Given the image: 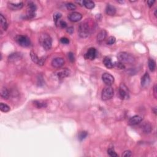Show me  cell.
Wrapping results in <instances>:
<instances>
[{
  "label": "cell",
  "mask_w": 157,
  "mask_h": 157,
  "mask_svg": "<svg viewBox=\"0 0 157 157\" xmlns=\"http://www.w3.org/2000/svg\"><path fill=\"white\" fill-rule=\"evenodd\" d=\"M94 28V23L91 20H87L81 23L79 26V35L81 38H87L92 33Z\"/></svg>",
  "instance_id": "1"
},
{
  "label": "cell",
  "mask_w": 157,
  "mask_h": 157,
  "mask_svg": "<svg viewBox=\"0 0 157 157\" xmlns=\"http://www.w3.org/2000/svg\"><path fill=\"white\" fill-rule=\"evenodd\" d=\"M39 43L41 46L46 50H50L52 46V40L48 34H43L40 36Z\"/></svg>",
  "instance_id": "2"
},
{
  "label": "cell",
  "mask_w": 157,
  "mask_h": 157,
  "mask_svg": "<svg viewBox=\"0 0 157 157\" xmlns=\"http://www.w3.org/2000/svg\"><path fill=\"white\" fill-rule=\"evenodd\" d=\"M117 58L119 61L122 63H133L135 61L134 57L131 54L127 52H120L118 54Z\"/></svg>",
  "instance_id": "3"
},
{
  "label": "cell",
  "mask_w": 157,
  "mask_h": 157,
  "mask_svg": "<svg viewBox=\"0 0 157 157\" xmlns=\"http://www.w3.org/2000/svg\"><path fill=\"white\" fill-rule=\"evenodd\" d=\"M15 41L17 44L23 47H27L31 44V42L29 39L26 36L17 35L15 38Z\"/></svg>",
  "instance_id": "4"
},
{
  "label": "cell",
  "mask_w": 157,
  "mask_h": 157,
  "mask_svg": "<svg viewBox=\"0 0 157 157\" xmlns=\"http://www.w3.org/2000/svg\"><path fill=\"white\" fill-rule=\"evenodd\" d=\"M113 89L111 86H107L102 90L101 93V98L103 101H107L113 97Z\"/></svg>",
  "instance_id": "5"
},
{
  "label": "cell",
  "mask_w": 157,
  "mask_h": 157,
  "mask_svg": "<svg viewBox=\"0 0 157 157\" xmlns=\"http://www.w3.org/2000/svg\"><path fill=\"white\" fill-rule=\"evenodd\" d=\"M36 6L35 3L33 2L28 3V7L26 11V18L28 19H32L34 18L36 15Z\"/></svg>",
  "instance_id": "6"
},
{
  "label": "cell",
  "mask_w": 157,
  "mask_h": 157,
  "mask_svg": "<svg viewBox=\"0 0 157 157\" xmlns=\"http://www.w3.org/2000/svg\"><path fill=\"white\" fill-rule=\"evenodd\" d=\"M119 95L120 98L122 99H128L130 97L128 88L123 83H122L119 87Z\"/></svg>",
  "instance_id": "7"
},
{
  "label": "cell",
  "mask_w": 157,
  "mask_h": 157,
  "mask_svg": "<svg viewBox=\"0 0 157 157\" xmlns=\"http://www.w3.org/2000/svg\"><path fill=\"white\" fill-rule=\"evenodd\" d=\"M102 81L108 86H111L114 82V77L109 73H104L102 76Z\"/></svg>",
  "instance_id": "8"
},
{
  "label": "cell",
  "mask_w": 157,
  "mask_h": 157,
  "mask_svg": "<svg viewBox=\"0 0 157 157\" xmlns=\"http://www.w3.org/2000/svg\"><path fill=\"white\" fill-rule=\"evenodd\" d=\"M68 18L72 22H77L82 18V15L80 13L77 12H74L68 15Z\"/></svg>",
  "instance_id": "9"
},
{
  "label": "cell",
  "mask_w": 157,
  "mask_h": 157,
  "mask_svg": "<svg viewBox=\"0 0 157 157\" xmlns=\"http://www.w3.org/2000/svg\"><path fill=\"white\" fill-rule=\"evenodd\" d=\"M96 55V50L95 48L91 47L88 50V51L87 52L86 54H85L84 57L85 59L87 60H93L95 58Z\"/></svg>",
  "instance_id": "10"
},
{
  "label": "cell",
  "mask_w": 157,
  "mask_h": 157,
  "mask_svg": "<svg viewBox=\"0 0 157 157\" xmlns=\"http://www.w3.org/2000/svg\"><path fill=\"white\" fill-rule=\"evenodd\" d=\"M70 73H71V72H70L69 70L65 68V69L58 70V71L56 72V75L57 76L58 79H62L69 76L70 75Z\"/></svg>",
  "instance_id": "11"
},
{
  "label": "cell",
  "mask_w": 157,
  "mask_h": 157,
  "mask_svg": "<svg viewBox=\"0 0 157 157\" xmlns=\"http://www.w3.org/2000/svg\"><path fill=\"white\" fill-rule=\"evenodd\" d=\"M64 64L65 60L62 58H60V57L54 58L52 61V66L56 68H61V66H63V65H64Z\"/></svg>",
  "instance_id": "12"
},
{
  "label": "cell",
  "mask_w": 157,
  "mask_h": 157,
  "mask_svg": "<svg viewBox=\"0 0 157 157\" xmlns=\"http://www.w3.org/2000/svg\"><path fill=\"white\" fill-rule=\"evenodd\" d=\"M142 117L140 116H134L129 120L128 121V125L133 126L139 124L142 121Z\"/></svg>",
  "instance_id": "13"
},
{
  "label": "cell",
  "mask_w": 157,
  "mask_h": 157,
  "mask_svg": "<svg viewBox=\"0 0 157 157\" xmlns=\"http://www.w3.org/2000/svg\"><path fill=\"white\" fill-rule=\"evenodd\" d=\"M23 6V3L22 2L18 3H13L11 2L8 3V7L12 11H18L21 9Z\"/></svg>",
  "instance_id": "14"
},
{
  "label": "cell",
  "mask_w": 157,
  "mask_h": 157,
  "mask_svg": "<svg viewBox=\"0 0 157 157\" xmlns=\"http://www.w3.org/2000/svg\"><path fill=\"white\" fill-rule=\"evenodd\" d=\"M150 78L149 76V74L146 72L144 76H142L141 78V85L143 87H145L148 86L150 83Z\"/></svg>",
  "instance_id": "15"
},
{
  "label": "cell",
  "mask_w": 157,
  "mask_h": 157,
  "mask_svg": "<svg viewBox=\"0 0 157 157\" xmlns=\"http://www.w3.org/2000/svg\"><path fill=\"white\" fill-rule=\"evenodd\" d=\"M22 58V55L20 53H13L8 57V60L10 62H14L19 60Z\"/></svg>",
  "instance_id": "16"
},
{
  "label": "cell",
  "mask_w": 157,
  "mask_h": 157,
  "mask_svg": "<svg viewBox=\"0 0 157 157\" xmlns=\"http://www.w3.org/2000/svg\"><path fill=\"white\" fill-rule=\"evenodd\" d=\"M106 12L109 15H114L116 13V7L111 4H108L106 9Z\"/></svg>",
  "instance_id": "17"
},
{
  "label": "cell",
  "mask_w": 157,
  "mask_h": 157,
  "mask_svg": "<svg viewBox=\"0 0 157 157\" xmlns=\"http://www.w3.org/2000/svg\"><path fill=\"white\" fill-rule=\"evenodd\" d=\"M107 36V32L104 29H102L100 32L97 35V40L99 43L103 41L106 38Z\"/></svg>",
  "instance_id": "18"
},
{
  "label": "cell",
  "mask_w": 157,
  "mask_h": 157,
  "mask_svg": "<svg viewBox=\"0 0 157 157\" xmlns=\"http://www.w3.org/2000/svg\"><path fill=\"white\" fill-rule=\"evenodd\" d=\"M103 63L104 66L109 69H111L113 67V63L111 59L109 57H106L103 60Z\"/></svg>",
  "instance_id": "19"
},
{
  "label": "cell",
  "mask_w": 157,
  "mask_h": 157,
  "mask_svg": "<svg viewBox=\"0 0 157 157\" xmlns=\"http://www.w3.org/2000/svg\"><path fill=\"white\" fill-rule=\"evenodd\" d=\"M0 22H1V27L2 28L4 29V31H6L7 28V26H8V25H7V20H6V18L3 16V15L2 14H0Z\"/></svg>",
  "instance_id": "20"
},
{
  "label": "cell",
  "mask_w": 157,
  "mask_h": 157,
  "mask_svg": "<svg viewBox=\"0 0 157 157\" xmlns=\"http://www.w3.org/2000/svg\"><path fill=\"white\" fill-rule=\"evenodd\" d=\"M1 96L4 99H7L9 97V92L6 88L3 87L1 90Z\"/></svg>",
  "instance_id": "21"
},
{
  "label": "cell",
  "mask_w": 157,
  "mask_h": 157,
  "mask_svg": "<svg viewBox=\"0 0 157 157\" xmlns=\"http://www.w3.org/2000/svg\"><path fill=\"white\" fill-rule=\"evenodd\" d=\"M34 104L35 105V106L38 109H41V108H45L47 107V103L44 101H34Z\"/></svg>",
  "instance_id": "22"
},
{
  "label": "cell",
  "mask_w": 157,
  "mask_h": 157,
  "mask_svg": "<svg viewBox=\"0 0 157 157\" xmlns=\"http://www.w3.org/2000/svg\"><path fill=\"white\" fill-rule=\"evenodd\" d=\"M30 57H31V58H32V61H33L34 63L39 65V61H40V58H39L35 52L32 51V52H30Z\"/></svg>",
  "instance_id": "23"
},
{
  "label": "cell",
  "mask_w": 157,
  "mask_h": 157,
  "mask_svg": "<svg viewBox=\"0 0 157 157\" xmlns=\"http://www.w3.org/2000/svg\"><path fill=\"white\" fill-rule=\"evenodd\" d=\"M83 6L86 8L91 9L95 7V3L92 1H83Z\"/></svg>",
  "instance_id": "24"
},
{
  "label": "cell",
  "mask_w": 157,
  "mask_h": 157,
  "mask_svg": "<svg viewBox=\"0 0 157 157\" xmlns=\"http://www.w3.org/2000/svg\"><path fill=\"white\" fill-rule=\"evenodd\" d=\"M148 65L150 71H151L152 72H153L155 70V68H156V64H155L154 60H152V59H149L148 61Z\"/></svg>",
  "instance_id": "25"
},
{
  "label": "cell",
  "mask_w": 157,
  "mask_h": 157,
  "mask_svg": "<svg viewBox=\"0 0 157 157\" xmlns=\"http://www.w3.org/2000/svg\"><path fill=\"white\" fill-rule=\"evenodd\" d=\"M10 107L6 104L3 103V102L0 104V110H1V111L3 112H7L10 111Z\"/></svg>",
  "instance_id": "26"
},
{
  "label": "cell",
  "mask_w": 157,
  "mask_h": 157,
  "mask_svg": "<svg viewBox=\"0 0 157 157\" xmlns=\"http://www.w3.org/2000/svg\"><path fill=\"white\" fill-rule=\"evenodd\" d=\"M113 67L116 68L117 69H123L125 68V65L123 64L122 62H120V61L115 62V63H113Z\"/></svg>",
  "instance_id": "27"
},
{
  "label": "cell",
  "mask_w": 157,
  "mask_h": 157,
  "mask_svg": "<svg viewBox=\"0 0 157 157\" xmlns=\"http://www.w3.org/2000/svg\"><path fill=\"white\" fill-rule=\"evenodd\" d=\"M61 17V14L59 13V12H57L54 15V20L55 22V24H58V22L60 18Z\"/></svg>",
  "instance_id": "28"
},
{
  "label": "cell",
  "mask_w": 157,
  "mask_h": 157,
  "mask_svg": "<svg viewBox=\"0 0 157 157\" xmlns=\"http://www.w3.org/2000/svg\"><path fill=\"white\" fill-rule=\"evenodd\" d=\"M87 131H81L79 133V139L80 140V141H82V140H83L85 139V138H86L87 136Z\"/></svg>",
  "instance_id": "29"
},
{
  "label": "cell",
  "mask_w": 157,
  "mask_h": 157,
  "mask_svg": "<svg viewBox=\"0 0 157 157\" xmlns=\"http://www.w3.org/2000/svg\"><path fill=\"white\" fill-rule=\"evenodd\" d=\"M66 7L68 10L69 11H74L76 9V6L75 4H74L72 3H68L66 4Z\"/></svg>",
  "instance_id": "30"
},
{
  "label": "cell",
  "mask_w": 157,
  "mask_h": 157,
  "mask_svg": "<svg viewBox=\"0 0 157 157\" xmlns=\"http://www.w3.org/2000/svg\"><path fill=\"white\" fill-rule=\"evenodd\" d=\"M108 154L112 157H117L118 156V155L117 154L116 152L113 149H109L108 150Z\"/></svg>",
  "instance_id": "31"
},
{
  "label": "cell",
  "mask_w": 157,
  "mask_h": 157,
  "mask_svg": "<svg viewBox=\"0 0 157 157\" xmlns=\"http://www.w3.org/2000/svg\"><path fill=\"white\" fill-rule=\"evenodd\" d=\"M151 126L149 124H146L143 127V131H144L146 133H149L151 131Z\"/></svg>",
  "instance_id": "32"
},
{
  "label": "cell",
  "mask_w": 157,
  "mask_h": 157,
  "mask_svg": "<svg viewBox=\"0 0 157 157\" xmlns=\"http://www.w3.org/2000/svg\"><path fill=\"white\" fill-rule=\"evenodd\" d=\"M116 39L114 36H110L109 38H108V41H107V44L108 45H112L116 43Z\"/></svg>",
  "instance_id": "33"
},
{
  "label": "cell",
  "mask_w": 157,
  "mask_h": 157,
  "mask_svg": "<svg viewBox=\"0 0 157 157\" xmlns=\"http://www.w3.org/2000/svg\"><path fill=\"white\" fill-rule=\"evenodd\" d=\"M68 58H69V60H70V61L71 62H74L75 61V57H74V54L72 52H69V54H68Z\"/></svg>",
  "instance_id": "34"
},
{
  "label": "cell",
  "mask_w": 157,
  "mask_h": 157,
  "mask_svg": "<svg viewBox=\"0 0 157 157\" xmlns=\"http://www.w3.org/2000/svg\"><path fill=\"white\" fill-rule=\"evenodd\" d=\"M132 153L131 152L130 150H127L123 152V153L122 154V156H125V157H128V156H131Z\"/></svg>",
  "instance_id": "35"
},
{
  "label": "cell",
  "mask_w": 157,
  "mask_h": 157,
  "mask_svg": "<svg viewBox=\"0 0 157 157\" xmlns=\"http://www.w3.org/2000/svg\"><path fill=\"white\" fill-rule=\"evenodd\" d=\"M60 41H61V43L62 44H69V40L67 38H61V39H60Z\"/></svg>",
  "instance_id": "36"
},
{
  "label": "cell",
  "mask_w": 157,
  "mask_h": 157,
  "mask_svg": "<svg viewBox=\"0 0 157 157\" xmlns=\"http://www.w3.org/2000/svg\"><path fill=\"white\" fill-rule=\"evenodd\" d=\"M59 26H60L62 28H66V26H67V23L65 22V21L63 20H60L59 21Z\"/></svg>",
  "instance_id": "37"
},
{
  "label": "cell",
  "mask_w": 157,
  "mask_h": 157,
  "mask_svg": "<svg viewBox=\"0 0 157 157\" xmlns=\"http://www.w3.org/2000/svg\"><path fill=\"white\" fill-rule=\"evenodd\" d=\"M155 1H152V0H150V1H147V4H148V6L150 7H151L153 5V4H154Z\"/></svg>",
  "instance_id": "38"
},
{
  "label": "cell",
  "mask_w": 157,
  "mask_h": 157,
  "mask_svg": "<svg viewBox=\"0 0 157 157\" xmlns=\"http://www.w3.org/2000/svg\"><path fill=\"white\" fill-rule=\"evenodd\" d=\"M73 32H74V28H73V27H69L67 29V32L69 33V34H72Z\"/></svg>",
  "instance_id": "39"
},
{
  "label": "cell",
  "mask_w": 157,
  "mask_h": 157,
  "mask_svg": "<svg viewBox=\"0 0 157 157\" xmlns=\"http://www.w3.org/2000/svg\"><path fill=\"white\" fill-rule=\"evenodd\" d=\"M156 85H155L154 86V88H153V92H154V95H155V97L156 98Z\"/></svg>",
  "instance_id": "40"
},
{
  "label": "cell",
  "mask_w": 157,
  "mask_h": 157,
  "mask_svg": "<svg viewBox=\"0 0 157 157\" xmlns=\"http://www.w3.org/2000/svg\"><path fill=\"white\" fill-rule=\"evenodd\" d=\"M76 3H78V4H80V6H83V1H76Z\"/></svg>",
  "instance_id": "41"
},
{
  "label": "cell",
  "mask_w": 157,
  "mask_h": 157,
  "mask_svg": "<svg viewBox=\"0 0 157 157\" xmlns=\"http://www.w3.org/2000/svg\"><path fill=\"white\" fill-rule=\"evenodd\" d=\"M117 2L119 3H125V1H117Z\"/></svg>",
  "instance_id": "42"
},
{
  "label": "cell",
  "mask_w": 157,
  "mask_h": 157,
  "mask_svg": "<svg viewBox=\"0 0 157 157\" xmlns=\"http://www.w3.org/2000/svg\"><path fill=\"white\" fill-rule=\"evenodd\" d=\"M155 16L156 17V9H155Z\"/></svg>",
  "instance_id": "43"
}]
</instances>
